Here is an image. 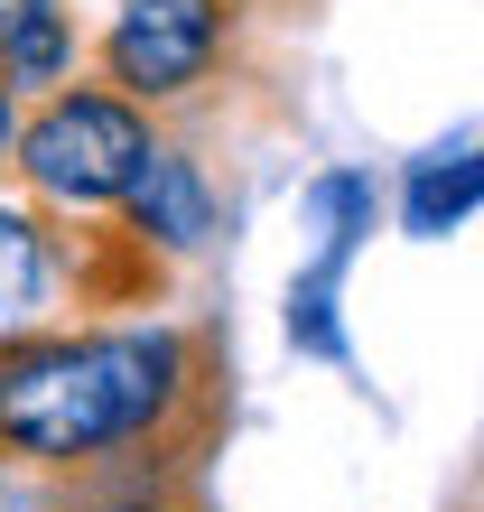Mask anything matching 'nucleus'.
<instances>
[{
    "instance_id": "obj_1",
    "label": "nucleus",
    "mask_w": 484,
    "mask_h": 512,
    "mask_svg": "<svg viewBox=\"0 0 484 512\" xmlns=\"http://www.w3.org/2000/svg\"><path fill=\"white\" fill-rule=\"evenodd\" d=\"M233 410L205 326H38L0 345V466L75 494H196Z\"/></svg>"
},
{
    "instance_id": "obj_2",
    "label": "nucleus",
    "mask_w": 484,
    "mask_h": 512,
    "mask_svg": "<svg viewBox=\"0 0 484 512\" xmlns=\"http://www.w3.org/2000/svg\"><path fill=\"white\" fill-rule=\"evenodd\" d=\"M159 280V252L131 224H47L38 205H0V345L66 326V308H121Z\"/></svg>"
},
{
    "instance_id": "obj_3",
    "label": "nucleus",
    "mask_w": 484,
    "mask_h": 512,
    "mask_svg": "<svg viewBox=\"0 0 484 512\" xmlns=\"http://www.w3.org/2000/svg\"><path fill=\"white\" fill-rule=\"evenodd\" d=\"M149 103L131 94H112V84H47L38 112L10 131V168H19V187L28 205H56V215H112L121 187L140 177L149 159Z\"/></svg>"
},
{
    "instance_id": "obj_4",
    "label": "nucleus",
    "mask_w": 484,
    "mask_h": 512,
    "mask_svg": "<svg viewBox=\"0 0 484 512\" xmlns=\"http://www.w3.org/2000/svg\"><path fill=\"white\" fill-rule=\"evenodd\" d=\"M233 38V0H121L103 28V84L131 103H187Z\"/></svg>"
},
{
    "instance_id": "obj_5",
    "label": "nucleus",
    "mask_w": 484,
    "mask_h": 512,
    "mask_svg": "<svg viewBox=\"0 0 484 512\" xmlns=\"http://www.w3.org/2000/svg\"><path fill=\"white\" fill-rule=\"evenodd\" d=\"M121 224H131L149 252H196L205 233H215V187H205V168L177 140H149L140 177L121 187Z\"/></svg>"
},
{
    "instance_id": "obj_6",
    "label": "nucleus",
    "mask_w": 484,
    "mask_h": 512,
    "mask_svg": "<svg viewBox=\"0 0 484 512\" xmlns=\"http://www.w3.org/2000/svg\"><path fill=\"white\" fill-rule=\"evenodd\" d=\"M75 75V10L66 0H0V84L47 94Z\"/></svg>"
},
{
    "instance_id": "obj_7",
    "label": "nucleus",
    "mask_w": 484,
    "mask_h": 512,
    "mask_svg": "<svg viewBox=\"0 0 484 512\" xmlns=\"http://www.w3.org/2000/svg\"><path fill=\"white\" fill-rule=\"evenodd\" d=\"M466 215H475V140L429 149L419 177H410V233H419V243H447Z\"/></svg>"
},
{
    "instance_id": "obj_8",
    "label": "nucleus",
    "mask_w": 484,
    "mask_h": 512,
    "mask_svg": "<svg viewBox=\"0 0 484 512\" xmlns=\"http://www.w3.org/2000/svg\"><path fill=\"white\" fill-rule=\"evenodd\" d=\"M66 512H196V494H75Z\"/></svg>"
},
{
    "instance_id": "obj_9",
    "label": "nucleus",
    "mask_w": 484,
    "mask_h": 512,
    "mask_svg": "<svg viewBox=\"0 0 484 512\" xmlns=\"http://www.w3.org/2000/svg\"><path fill=\"white\" fill-rule=\"evenodd\" d=\"M10 131H19V94L0 84V159H10Z\"/></svg>"
}]
</instances>
